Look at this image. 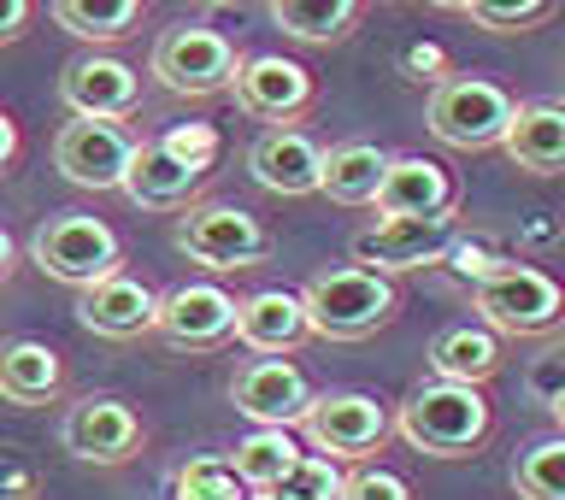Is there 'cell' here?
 <instances>
[{
    "mask_svg": "<svg viewBox=\"0 0 565 500\" xmlns=\"http://www.w3.org/2000/svg\"><path fill=\"white\" fill-rule=\"evenodd\" d=\"M489 430H494V406L483 395V383L430 377L395 406V436L430 459H466L489 442Z\"/></svg>",
    "mask_w": 565,
    "mask_h": 500,
    "instance_id": "obj_1",
    "label": "cell"
},
{
    "mask_svg": "<svg viewBox=\"0 0 565 500\" xmlns=\"http://www.w3.org/2000/svg\"><path fill=\"white\" fill-rule=\"evenodd\" d=\"M300 307H307L312 336H330V342H365L377 336L388 318H395L401 295L383 272H365V265H335V272H318L307 289H300Z\"/></svg>",
    "mask_w": 565,
    "mask_h": 500,
    "instance_id": "obj_2",
    "label": "cell"
},
{
    "mask_svg": "<svg viewBox=\"0 0 565 500\" xmlns=\"http://www.w3.org/2000/svg\"><path fill=\"white\" fill-rule=\"evenodd\" d=\"M471 307L501 336H547L565 325V289L542 265H519V259H501L489 277H477Z\"/></svg>",
    "mask_w": 565,
    "mask_h": 500,
    "instance_id": "obj_3",
    "label": "cell"
},
{
    "mask_svg": "<svg viewBox=\"0 0 565 500\" xmlns=\"http://www.w3.org/2000/svg\"><path fill=\"white\" fill-rule=\"evenodd\" d=\"M512 106L519 100L489 77H441L430 88L424 118H430V136L441 141V148L477 153V148H501V136L512 124Z\"/></svg>",
    "mask_w": 565,
    "mask_h": 500,
    "instance_id": "obj_4",
    "label": "cell"
},
{
    "mask_svg": "<svg viewBox=\"0 0 565 500\" xmlns=\"http://www.w3.org/2000/svg\"><path fill=\"white\" fill-rule=\"evenodd\" d=\"M459 242L454 212H383L371 230L353 236V265L383 277L401 272H424V265H441Z\"/></svg>",
    "mask_w": 565,
    "mask_h": 500,
    "instance_id": "obj_5",
    "label": "cell"
},
{
    "mask_svg": "<svg viewBox=\"0 0 565 500\" xmlns=\"http://www.w3.org/2000/svg\"><path fill=\"white\" fill-rule=\"evenodd\" d=\"M300 430H307L318 454L360 466L395 436V413H388V401L365 395V389H335V395H312V406L300 413Z\"/></svg>",
    "mask_w": 565,
    "mask_h": 500,
    "instance_id": "obj_6",
    "label": "cell"
},
{
    "mask_svg": "<svg viewBox=\"0 0 565 500\" xmlns=\"http://www.w3.org/2000/svg\"><path fill=\"white\" fill-rule=\"evenodd\" d=\"M30 259L42 265L53 283H71V289H88L106 272H118L124 242L113 236V224L88 219V212H60L30 236Z\"/></svg>",
    "mask_w": 565,
    "mask_h": 500,
    "instance_id": "obj_7",
    "label": "cell"
},
{
    "mask_svg": "<svg viewBox=\"0 0 565 500\" xmlns=\"http://www.w3.org/2000/svg\"><path fill=\"white\" fill-rule=\"evenodd\" d=\"M177 247L206 272H247V265L271 259L277 242L247 206L206 201V206H189V219L177 224Z\"/></svg>",
    "mask_w": 565,
    "mask_h": 500,
    "instance_id": "obj_8",
    "label": "cell"
},
{
    "mask_svg": "<svg viewBox=\"0 0 565 500\" xmlns=\"http://www.w3.org/2000/svg\"><path fill=\"white\" fill-rule=\"evenodd\" d=\"M242 71V53L230 35L218 30H201V24H177L153 42V77L171 88V95H224Z\"/></svg>",
    "mask_w": 565,
    "mask_h": 500,
    "instance_id": "obj_9",
    "label": "cell"
},
{
    "mask_svg": "<svg viewBox=\"0 0 565 500\" xmlns=\"http://www.w3.org/2000/svg\"><path fill=\"white\" fill-rule=\"evenodd\" d=\"M136 159V136L124 130V118H88L71 113V124L53 141V166L65 183L77 189H124V171Z\"/></svg>",
    "mask_w": 565,
    "mask_h": 500,
    "instance_id": "obj_10",
    "label": "cell"
},
{
    "mask_svg": "<svg viewBox=\"0 0 565 500\" xmlns=\"http://www.w3.org/2000/svg\"><path fill=\"white\" fill-rule=\"evenodd\" d=\"M153 330L166 336L171 348H189V353L224 348L230 336H236V300H230L218 283H177L171 295H159Z\"/></svg>",
    "mask_w": 565,
    "mask_h": 500,
    "instance_id": "obj_11",
    "label": "cell"
},
{
    "mask_svg": "<svg viewBox=\"0 0 565 500\" xmlns=\"http://www.w3.org/2000/svg\"><path fill=\"white\" fill-rule=\"evenodd\" d=\"M230 401H236L242 418L254 424H282V430H295L300 413L312 406V383L307 371L289 365L282 353H265V360H247L236 371V383H230Z\"/></svg>",
    "mask_w": 565,
    "mask_h": 500,
    "instance_id": "obj_12",
    "label": "cell"
},
{
    "mask_svg": "<svg viewBox=\"0 0 565 500\" xmlns=\"http://www.w3.org/2000/svg\"><path fill=\"white\" fill-rule=\"evenodd\" d=\"M60 442H65V454L83 459V466H124V459H136V448H141V418L113 395H88L65 413Z\"/></svg>",
    "mask_w": 565,
    "mask_h": 500,
    "instance_id": "obj_13",
    "label": "cell"
},
{
    "mask_svg": "<svg viewBox=\"0 0 565 500\" xmlns=\"http://www.w3.org/2000/svg\"><path fill=\"white\" fill-rule=\"evenodd\" d=\"M230 88H236L242 113L271 118V124H289L312 106V71L300 60H282V53H254V60H242Z\"/></svg>",
    "mask_w": 565,
    "mask_h": 500,
    "instance_id": "obj_14",
    "label": "cell"
},
{
    "mask_svg": "<svg viewBox=\"0 0 565 500\" xmlns=\"http://www.w3.org/2000/svg\"><path fill=\"white\" fill-rule=\"evenodd\" d=\"M60 100L71 113L88 118H130L141 100V77L124 60H106V53H83L60 71Z\"/></svg>",
    "mask_w": 565,
    "mask_h": 500,
    "instance_id": "obj_15",
    "label": "cell"
},
{
    "mask_svg": "<svg viewBox=\"0 0 565 500\" xmlns=\"http://www.w3.org/2000/svg\"><path fill=\"white\" fill-rule=\"evenodd\" d=\"M247 171H254L259 189L271 194H318V177H324V148L307 136V130H289V124H277V130H265L254 141V153H247Z\"/></svg>",
    "mask_w": 565,
    "mask_h": 500,
    "instance_id": "obj_16",
    "label": "cell"
},
{
    "mask_svg": "<svg viewBox=\"0 0 565 500\" xmlns=\"http://www.w3.org/2000/svg\"><path fill=\"white\" fill-rule=\"evenodd\" d=\"M153 312H159V295L141 277H124V272H106L100 283H88L83 300H77L83 325L95 330V336H113V342L148 336L153 330Z\"/></svg>",
    "mask_w": 565,
    "mask_h": 500,
    "instance_id": "obj_17",
    "label": "cell"
},
{
    "mask_svg": "<svg viewBox=\"0 0 565 500\" xmlns=\"http://www.w3.org/2000/svg\"><path fill=\"white\" fill-rule=\"evenodd\" d=\"M201 183H206V171L189 166L177 148H166V136H159V141H136V159H130V171H124V194H130L136 206H148V212L189 206V194Z\"/></svg>",
    "mask_w": 565,
    "mask_h": 500,
    "instance_id": "obj_18",
    "label": "cell"
},
{
    "mask_svg": "<svg viewBox=\"0 0 565 500\" xmlns=\"http://www.w3.org/2000/svg\"><path fill=\"white\" fill-rule=\"evenodd\" d=\"M377 212H454L459 206V183L441 159H424V153H401L383 166V183H377Z\"/></svg>",
    "mask_w": 565,
    "mask_h": 500,
    "instance_id": "obj_19",
    "label": "cell"
},
{
    "mask_svg": "<svg viewBox=\"0 0 565 500\" xmlns=\"http://www.w3.org/2000/svg\"><path fill=\"white\" fill-rule=\"evenodd\" d=\"M507 159L530 177H559L565 171V106L559 100H524L512 106V124L501 136Z\"/></svg>",
    "mask_w": 565,
    "mask_h": 500,
    "instance_id": "obj_20",
    "label": "cell"
},
{
    "mask_svg": "<svg viewBox=\"0 0 565 500\" xmlns=\"http://www.w3.org/2000/svg\"><path fill=\"white\" fill-rule=\"evenodd\" d=\"M307 336H312V325H307L300 295L259 289V295L236 300V342L242 348H254V353H295Z\"/></svg>",
    "mask_w": 565,
    "mask_h": 500,
    "instance_id": "obj_21",
    "label": "cell"
},
{
    "mask_svg": "<svg viewBox=\"0 0 565 500\" xmlns=\"http://www.w3.org/2000/svg\"><path fill=\"white\" fill-rule=\"evenodd\" d=\"M507 365V348H501V330L483 325V318H466V325H448L430 342V377H448V383H489L494 371Z\"/></svg>",
    "mask_w": 565,
    "mask_h": 500,
    "instance_id": "obj_22",
    "label": "cell"
},
{
    "mask_svg": "<svg viewBox=\"0 0 565 500\" xmlns=\"http://www.w3.org/2000/svg\"><path fill=\"white\" fill-rule=\"evenodd\" d=\"M60 389H65V365L47 342H30V336L0 342V401L47 406V401H60Z\"/></svg>",
    "mask_w": 565,
    "mask_h": 500,
    "instance_id": "obj_23",
    "label": "cell"
},
{
    "mask_svg": "<svg viewBox=\"0 0 565 500\" xmlns=\"http://www.w3.org/2000/svg\"><path fill=\"white\" fill-rule=\"evenodd\" d=\"M388 153L377 141H342V148L324 153V177H318V194H330L335 206H371L377 201Z\"/></svg>",
    "mask_w": 565,
    "mask_h": 500,
    "instance_id": "obj_24",
    "label": "cell"
},
{
    "mask_svg": "<svg viewBox=\"0 0 565 500\" xmlns=\"http://www.w3.org/2000/svg\"><path fill=\"white\" fill-rule=\"evenodd\" d=\"M365 0H271V18L295 42H342L360 24Z\"/></svg>",
    "mask_w": 565,
    "mask_h": 500,
    "instance_id": "obj_25",
    "label": "cell"
},
{
    "mask_svg": "<svg viewBox=\"0 0 565 500\" xmlns=\"http://www.w3.org/2000/svg\"><path fill=\"white\" fill-rule=\"evenodd\" d=\"M295 459H300V442L282 430V424H254V436L236 442V459H230V466H236V477L254 494H265Z\"/></svg>",
    "mask_w": 565,
    "mask_h": 500,
    "instance_id": "obj_26",
    "label": "cell"
},
{
    "mask_svg": "<svg viewBox=\"0 0 565 500\" xmlns=\"http://www.w3.org/2000/svg\"><path fill=\"white\" fill-rule=\"evenodd\" d=\"M53 18L83 42H118V35L136 30L141 0H53Z\"/></svg>",
    "mask_w": 565,
    "mask_h": 500,
    "instance_id": "obj_27",
    "label": "cell"
},
{
    "mask_svg": "<svg viewBox=\"0 0 565 500\" xmlns=\"http://www.w3.org/2000/svg\"><path fill=\"white\" fill-rule=\"evenodd\" d=\"M512 489H519V500H565V430L530 442L512 459Z\"/></svg>",
    "mask_w": 565,
    "mask_h": 500,
    "instance_id": "obj_28",
    "label": "cell"
},
{
    "mask_svg": "<svg viewBox=\"0 0 565 500\" xmlns=\"http://www.w3.org/2000/svg\"><path fill=\"white\" fill-rule=\"evenodd\" d=\"M171 500H254L224 454H194L171 471Z\"/></svg>",
    "mask_w": 565,
    "mask_h": 500,
    "instance_id": "obj_29",
    "label": "cell"
},
{
    "mask_svg": "<svg viewBox=\"0 0 565 500\" xmlns=\"http://www.w3.org/2000/svg\"><path fill=\"white\" fill-rule=\"evenodd\" d=\"M265 494H277V500H342V471H335L330 454H300Z\"/></svg>",
    "mask_w": 565,
    "mask_h": 500,
    "instance_id": "obj_30",
    "label": "cell"
},
{
    "mask_svg": "<svg viewBox=\"0 0 565 500\" xmlns=\"http://www.w3.org/2000/svg\"><path fill=\"white\" fill-rule=\"evenodd\" d=\"M471 24L483 30H501V35H519V30H536L547 12H554V0H471Z\"/></svg>",
    "mask_w": 565,
    "mask_h": 500,
    "instance_id": "obj_31",
    "label": "cell"
},
{
    "mask_svg": "<svg viewBox=\"0 0 565 500\" xmlns=\"http://www.w3.org/2000/svg\"><path fill=\"white\" fill-rule=\"evenodd\" d=\"M35 494H42L35 454L18 448V442H0V500H35Z\"/></svg>",
    "mask_w": 565,
    "mask_h": 500,
    "instance_id": "obj_32",
    "label": "cell"
},
{
    "mask_svg": "<svg viewBox=\"0 0 565 500\" xmlns=\"http://www.w3.org/2000/svg\"><path fill=\"white\" fill-rule=\"evenodd\" d=\"M342 500H413V483H406L401 471L365 466V459H360V471L342 477Z\"/></svg>",
    "mask_w": 565,
    "mask_h": 500,
    "instance_id": "obj_33",
    "label": "cell"
},
{
    "mask_svg": "<svg viewBox=\"0 0 565 500\" xmlns=\"http://www.w3.org/2000/svg\"><path fill=\"white\" fill-rule=\"evenodd\" d=\"M166 148H177L189 166L212 171V159H218V130H212V124H177V130L166 136Z\"/></svg>",
    "mask_w": 565,
    "mask_h": 500,
    "instance_id": "obj_34",
    "label": "cell"
},
{
    "mask_svg": "<svg viewBox=\"0 0 565 500\" xmlns=\"http://www.w3.org/2000/svg\"><path fill=\"white\" fill-rule=\"evenodd\" d=\"M524 389H530V395H536L542 406H547V401L559 395V389H565V342H554V348H547V353H542L536 365H530Z\"/></svg>",
    "mask_w": 565,
    "mask_h": 500,
    "instance_id": "obj_35",
    "label": "cell"
},
{
    "mask_svg": "<svg viewBox=\"0 0 565 500\" xmlns=\"http://www.w3.org/2000/svg\"><path fill=\"white\" fill-rule=\"evenodd\" d=\"M441 265H454V272L466 277V283H477V277H489L501 259H494V247H489V242H466V236H459V242H454V254L441 259Z\"/></svg>",
    "mask_w": 565,
    "mask_h": 500,
    "instance_id": "obj_36",
    "label": "cell"
},
{
    "mask_svg": "<svg viewBox=\"0 0 565 500\" xmlns=\"http://www.w3.org/2000/svg\"><path fill=\"white\" fill-rule=\"evenodd\" d=\"M401 71H406V77H418V83H441V71H448V53H441L436 42H418V47L401 53Z\"/></svg>",
    "mask_w": 565,
    "mask_h": 500,
    "instance_id": "obj_37",
    "label": "cell"
},
{
    "mask_svg": "<svg viewBox=\"0 0 565 500\" xmlns=\"http://www.w3.org/2000/svg\"><path fill=\"white\" fill-rule=\"evenodd\" d=\"M24 24H30V0H0V42L24 35Z\"/></svg>",
    "mask_w": 565,
    "mask_h": 500,
    "instance_id": "obj_38",
    "label": "cell"
},
{
    "mask_svg": "<svg viewBox=\"0 0 565 500\" xmlns=\"http://www.w3.org/2000/svg\"><path fill=\"white\" fill-rule=\"evenodd\" d=\"M12 159H18V124H12L7 113H0V171H7Z\"/></svg>",
    "mask_w": 565,
    "mask_h": 500,
    "instance_id": "obj_39",
    "label": "cell"
},
{
    "mask_svg": "<svg viewBox=\"0 0 565 500\" xmlns=\"http://www.w3.org/2000/svg\"><path fill=\"white\" fill-rule=\"evenodd\" d=\"M12 265H18V247H12V236H7V230H0V283L12 277Z\"/></svg>",
    "mask_w": 565,
    "mask_h": 500,
    "instance_id": "obj_40",
    "label": "cell"
},
{
    "mask_svg": "<svg viewBox=\"0 0 565 500\" xmlns=\"http://www.w3.org/2000/svg\"><path fill=\"white\" fill-rule=\"evenodd\" d=\"M547 413H554V424H559V430H565V389H559L554 401H547Z\"/></svg>",
    "mask_w": 565,
    "mask_h": 500,
    "instance_id": "obj_41",
    "label": "cell"
},
{
    "mask_svg": "<svg viewBox=\"0 0 565 500\" xmlns=\"http://www.w3.org/2000/svg\"><path fill=\"white\" fill-rule=\"evenodd\" d=\"M430 7H441V12H466L471 0H430Z\"/></svg>",
    "mask_w": 565,
    "mask_h": 500,
    "instance_id": "obj_42",
    "label": "cell"
},
{
    "mask_svg": "<svg viewBox=\"0 0 565 500\" xmlns=\"http://www.w3.org/2000/svg\"><path fill=\"white\" fill-rule=\"evenodd\" d=\"M206 7H230V0H206Z\"/></svg>",
    "mask_w": 565,
    "mask_h": 500,
    "instance_id": "obj_43",
    "label": "cell"
},
{
    "mask_svg": "<svg viewBox=\"0 0 565 500\" xmlns=\"http://www.w3.org/2000/svg\"><path fill=\"white\" fill-rule=\"evenodd\" d=\"M259 500H277V494H259Z\"/></svg>",
    "mask_w": 565,
    "mask_h": 500,
    "instance_id": "obj_44",
    "label": "cell"
}]
</instances>
